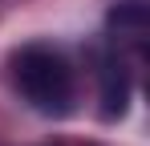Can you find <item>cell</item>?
I'll use <instances>...</instances> for the list:
<instances>
[{
  "instance_id": "obj_2",
  "label": "cell",
  "mask_w": 150,
  "mask_h": 146,
  "mask_svg": "<svg viewBox=\"0 0 150 146\" xmlns=\"http://www.w3.org/2000/svg\"><path fill=\"white\" fill-rule=\"evenodd\" d=\"M126 101H130V81H126V69L118 61H105L101 65V114L114 122L126 114Z\"/></svg>"
},
{
  "instance_id": "obj_1",
  "label": "cell",
  "mask_w": 150,
  "mask_h": 146,
  "mask_svg": "<svg viewBox=\"0 0 150 146\" xmlns=\"http://www.w3.org/2000/svg\"><path fill=\"white\" fill-rule=\"evenodd\" d=\"M12 85L45 118H65L73 110V69L53 45H25L12 53Z\"/></svg>"
},
{
  "instance_id": "obj_3",
  "label": "cell",
  "mask_w": 150,
  "mask_h": 146,
  "mask_svg": "<svg viewBox=\"0 0 150 146\" xmlns=\"http://www.w3.org/2000/svg\"><path fill=\"white\" fill-rule=\"evenodd\" d=\"M110 24H114V33L130 41V45H138L142 37H146V4L142 0H122L114 12H110Z\"/></svg>"
}]
</instances>
